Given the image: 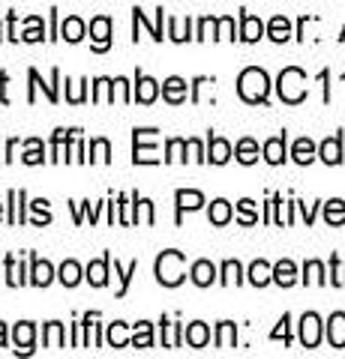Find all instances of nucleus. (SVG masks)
<instances>
[{"label":"nucleus","instance_id":"30","mask_svg":"<svg viewBox=\"0 0 345 359\" xmlns=\"http://www.w3.org/2000/svg\"><path fill=\"white\" fill-rule=\"evenodd\" d=\"M325 219H327V224H342L345 222V201H339V198L327 201L325 204Z\"/></svg>","mask_w":345,"mask_h":359},{"label":"nucleus","instance_id":"15","mask_svg":"<svg viewBox=\"0 0 345 359\" xmlns=\"http://www.w3.org/2000/svg\"><path fill=\"white\" fill-rule=\"evenodd\" d=\"M264 159L271 165H282L285 162V132L276 135V138L264 141Z\"/></svg>","mask_w":345,"mask_h":359},{"label":"nucleus","instance_id":"8","mask_svg":"<svg viewBox=\"0 0 345 359\" xmlns=\"http://www.w3.org/2000/svg\"><path fill=\"white\" fill-rule=\"evenodd\" d=\"M207 159L214 165H226L231 159V144L226 138H216V135H210L207 141Z\"/></svg>","mask_w":345,"mask_h":359},{"label":"nucleus","instance_id":"3","mask_svg":"<svg viewBox=\"0 0 345 359\" xmlns=\"http://www.w3.org/2000/svg\"><path fill=\"white\" fill-rule=\"evenodd\" d=\"M183 266H186V257H183V252H174V249H169V252H162L160 257H157V278H160V285H165V287H177L183 282Z\"/></svg>","mask_w":345,"mask_h":359},{"label":"nucleus","instance_id":"24","mask_svg":"<svg viewBox=\"0 0 345 359\" xmlns=\"http://www.w3.org/2000/svg\"><path fill=\"white\" fill-rule=\"evenodd\" d=\"M249 282H252L255 287H264L267 282H273V266L267 264V261H255V264L249 266Z\"/></svg>","mask_w":345,"mask_h":359},{"label":"nucleus","instance_id":"41","mask_svg":"<svg viewBox=\"0 0 345 359\" xmlns=\"http://www.w3.org/2000/svg\"><path fill=\"white\" fill-rule=\"evenodd\" d=\"M216 25H219V18H202L198 21L195 39H216Z\"/></svg>","mask_w":345,"mask_h":359},{"label":"nucleus","instance_id":"52","mask_svg":"<svg viewBox=\"0 0 345 359\" xmlns=\"http://www.w3.org/2000/svg\"><path fill=\"white\" fill-rule=\"evenodd\" d=\"M117 210H120V224H132V216H129V204H126V195H120V201H117Z\"/></svg>","mask_w":345,"mask_h":359},{"label":"nucleus","instance_id":"7","mask_svg":"<svg viewBox=\"0 0 345 359\" xmlns=\"http://www.w3.org/2000/svg\"><path fill=\"white\" fill-rule=\"evenodd\" d=\"M264 36V25H261V18H255L249 13H243L240 15V39L243 42H259Z\"/></svg>","mask_w":345,"mask_h":359},{"label":"nucleus","instance_id":"14","mask_svg":"<svg viewBox=\"0 0 345 359\" xmlns=\"http://www.w3.org/2000/svg\"><path fill=\"white\" fill-rule=\"evenodd\" d=\"M327 341L333 347H345V314L342 311L330 314V320H327Z\"/></svg>","mask_w":345,"mask_h":359},{"label":"nucleus","instance_id":"37","mask_svg":"<svg viewBox=\"0 0 345 359\" xmlns=\"http://www.w3.org/2000/svg\"><path fill=\"white\" fill-rule=\"evenodd\" d=\"M132 344H136V347H150V344H153V332H150V323H148V320L136 323V335H132Z\"/></svg>","mask_w":345,"mask_h":359},{"label":"nucleus","instance_id":"23","mask_svg":"<svg viewBox=\"0 0 345 359\" xmlns=\"http://www.w3.org/2000/svg\"><path fill=\"white\" fill-rule=\"evenodd\" d=\"M60 36L66 39V42H82L84 39V21L82 18H75V15H70L60 25Z\"/></svg>","mask_w":345,"mask_h":359},{"label":"nucleus","instance_id":"10","mask_svg":"<svg viewBox=\"0 0 345 359\" xmlns=\"http://www.w3.org/2000/svg\"><path fill=\"white\" fill-rule=\"evenodd\" d=\"M162 96L169 99L171 105H181L186 99V81H183V78H177V75L165 78V81H162Z\"/></svg>","mask_w":345,"mask_h":359},{"label":"nucleus","instance_id":"4","mask_svg":"<svg viewBox=\"0 0 345 359\" xmlns=\"http://www.w3.org/2000/svg\"><path fill=\"white\" fill-rule=\"evenodd\" d=\"M150 132L153 129H136V135H132V141H136V156H132V162H136V165H153V162H160L157 147H153V144H144Z\"/></svg>","mask_w":345,"mask_h":359},{"label":"nucleus","instance_id":"17","mask_svg":"<svg viewBox=\"0 0 345 359\" xmlns=\"http://www.w3.org/2000/svg\"><path fill=\"white\" fill-rule=\"evenodd\" d=\"M183 339L189 341V347H204V344L210 341V330H207V323H202V320L189 323L186 332H183Z\"/></svg>","mask_w":345,"mask_h":359},{"label":"nucleus","instance_id":"2","mask_svg":"<svg viewBox=\"0 0 345 359\" xmlns=\"http://www.w3.org/2000/svg\"><path fill=\"white\" fill-rule=\"evenodd\" d=\"M276 90H280V99L288 105H297L306 99V75L297 66H288V69L280 72V81H276Z\"/></svg>","mask_w":345,"mask_h":359},{"label":"nucleus","instance_id":"29","mask_svg":"<svg viewBox=\"0 0 345 359\" xmlns=\"http://www.w3.org/2000/svg\"><path fill=\"white\" fill-rule=\"evenodd\" d=\"M42 344L46 347H63V323L51 320L46 330H42Z\"/></svg>","mask_w":345,"mask_h":359},{"label":"nucleus","instance_id":"33","mask_svg":"<svg viewBox=\"0 0 345 359\" xmlns=\"http://www.w3.org/2000/svg\"><path fill=\"white\" fill-rule=\"evenodd\" d=\"M231 219V204H228V201H214V204H210V222H214V224H226Z\"/></svg>","mask_w":345,"mask_h":359},{"label":"nucleus","instance_id":"1","mask_svg":"<svg viewBox=\"0 0 345 359\" xmlns=\"http://www.w3.org/2000/svg\"><path fill=\"white\" fill-rule=\"evenodd\" d=\"M237 93L240 99H247V102H267V93H271V78H267L264 69L259 66H249V69H243L240 78H237Z\"/></svg>","mask_w":345,"mask_h":359},{"label":"nucleus","instance_id":"35","mask_svg":"<svg viewBox=\"0 0 345 359\" xmlns=\"http://www.w3.org/2000/svg\"><path fill=\"white\" fill-rule=\"evenodd\" d=\"M243 269H240V264L237 261H226L222 264V285H240L243 282Z\"/></svg>","mask_w":345,"mask_h":359},{"label":"nucleus","instance_id":"13","mask_svg":"<svg viewBox=\"0 0 345 359\" xmlns=\"http://www.w3.org/2000/svg\"><path fill=\"white\" fill-rule=\"evenodd\" d=\"M174 201H177V219H181L183 210H198V207H202L204 204V195L195 192V189H181V192L174 195Z\"/></svg>","mask_w":345,"mask_h":359},{"label":"nucleus","instance_id":"12","mask_svg":"<svg viewBox=\"0 0 345 359\" xmlns=\"http://www.w3.org/2000/svg\"><path fill=\"white\" fill-rule=\"evenodd\" d=\"M33 335H37V330H33V323H18V327L13 330V339H15V353H30L33 351Z\"/></svg>","mask_w":345,"mask_h":359},{"label":"nucleus","instance_id":"22","mask_svg":"<svg viewBox=\"0 0 345 359\" xmlns=\"http://www.w3.org/2000/svg\"><path fill=\"white\" fill-rule=\"evenodd\" d=\"M267 36H271L273 42H285L288 36H292V21H288L285 15L271 18V25H267Z\"/></svg>","mask_w":345,"mask_h":359},{"label":"nucleus","instance_id":"25","mask_svg":"<svg viewBox=\"0 0 345 359\" xmlns=\"http://www.w3.org/2000/svg\"><path fill=\"white\" fill-rule=\"evenodd\" d=\"M21 204H25V192H21V189L15 192V189H13V192H9V224H21V222H25V207H21Z\"/></svg>","mask_w":345,"mask_h":359},{"label":"nucleus","instance_id":"59","mask_svg":"<svg viewBox=\"0 0 345 359\" xmlns=\"http://www.w3.org/2000/svg\"><path fill=\"white\" fill-rule=\"evenodd\" d=\"M339 39H345V27H342V36H339Z\"/></svg>","mask_w":345,"mask_h":359},{"label":"nucleus","instance_id":"50","mask_svg":"<svg viewBox=\"0 0 345 359\" xmlns=\"http://www.w3.org/2000/svg\"><path fill=\"white\" fill-rule=\"evenodd\" d=\"M82 138H79V132L72 135V144H70V162H84V156H82Z\"/></svg>","mask_w":345,"mask_h":359},{"label":"nucleus","instance_id":"27","mask_svg":"<svg viewBox=\"0 0 345 359\" xmlns=\"http://www.w3.org/2000/svg\"><path fill=\"white\" fill-rule=\"evenodd\" d=\"M237 341V327L231 320H222L216 327V347H235Z\"/></svg>","mask_w":345,"mask_h":359},{"label":"nucleus","instance_id":"51","mask_svg":"<svg viewBox=\"0 0 345 359\" xmlns=\"http://www.w3.org/2000/svg\"><path fill=\"white\" fill-rule=\"evenodd\" d=\"M186 147H189V153H193V159H195V162H207V156H204V147H202V141L189 138V141H186Z\"/></svg>","mask_w":345,"mask_h":359},{"label":"nucleus","instance_id":"11","mask_svg":"<svg viewBox=\"0 0 345 359\" xmlns=\"http://www.w3.org/2000/svg\"><path fill=\"white\" fill-rule=\"evenodd\" d=\"M318 156H321V159H325L327 165H339V162H342V135H333V138L321 141Z\"/></svg>","mask_w":345,"mask_h":359},{"label":"nucleus","instance_id":"46","mask_svg":"<svg viewBox=\"0 0 345 359\" xmlns=\"http://www.w3.org/2000/svg\"><path fill=\"white\" fill-rule=\"evenodd\" d=\"M162 327H165V344H169V347H177V344H181V323L162 320Z\"/></svg>","mask_w":345,"mask_h":359},{"label":"nucleus","instance_id":"56","mask_svg":"<svg viewBox=\"0 0 345 359\" xmlns=\"http://www.w3.org/2000/svg\"><path fill=\"white\" fill-rule=\"evenodd\" d=\"M15 150H18V141L13 138V141H9V147H6V162H13V156H15Z\"/></svg>","mask_w":345,"mask_h":359},{"label":"nucleus","instance_id":"16","mask_svg":"<svg viewBox=\"0 0 345 359\" xmlns=\"http://www.w3.org/2000/svg\"><path fill=\"white\" fill-rule=\"evenodd\" d=\"M54 278V269L48 261H39V257H33V269H30V282L37 287H48Z\"/></svg>","mask_w":345,"mask_h":359},{"label":"nucleus","instance_id":"19","mask_svg":"<svg viewBox=\"0 0 345 359\" xmlns=\"http://www.w3.org/2000/svg\"><path fill=\"white\" fill-rule=\"evenodd\" d=\"M214 278H216V266L210 264V261H195V264H193V282H195L198 287L214 285Z\"/></svg>","mask_w":345,"mask_h":359},{"label":"nucleus","instance_id":"42","mask_svg":"<svg viewBox=\"0 0 345 359\" xmlns=\"http://www.w3.org/2000/svg\"><path fill=\"white\" fill-rule=\"evenodd\" d=\"M6 282L13 285V287H18V285H25V276H21V266L15 264V257L9 255L6 257Z\"/></svg>","mask_w":345,"mask_h":359},{"label":"nucleus","instance_id":"38","mask_svg":"<svg viewBox=\"0 0 345 359\" xmlns=\"http://www.w3.org/2000/svg\"><path fill=\"white\" fill-rule=\"evenodd\" d=\"M111 159V147H108V141L105 138H96L91 144V162H108Z\"/></svg>","mask_w":345,"mask_h":359},{"label":"nucleus","instance_id":"55","mask_svg":"<svg viewBox=\"0 0 345 359\" xmlns=\"http://www.w3.org/2000/svg\"><path fill=\"white\" fill-rule=\"evenodd\" d=\"M300 210H304V219H306V224H313V219H315V207H306V204H300Z\"/></svg>","mask_w":345,"mask_h":359},{"label":"nucleus","instance_id":"34","mask_svg":"<svg viewBox=\"0 0 345 359\" xmlns=\"http://www.w3.org/2000/svg\"><path fill=\"white\" fill-rule=\"evenodd\" d=\"M169 36L174 42H183V39H193L189 36V18H169Z\"/></svg>","mask_w":345,"mask_h":359},{"label":"nucleus","instance_id":"44","mask_svg":"<svg viewBox=\"0 0 345 359\" xmlns=\"http://www.w3.org/2000/svg\"><path fill=\"white\" fill-rule=\"evenodd\" d=\"M21 159H25L27 165H39L42 159H46V156H42V144H39L37 138H33V141H27V153L21 156Z\"/></svg>","mask_w":345,"mask_h":359},{"label":"nucleus","instance_id":"20","mask_svg":"<svg viewBox=\"0 0 345 359\" xmlns=\"http://www.w3.org/2000/svg\"><path fill=\"white\" fill-rule=\"evenodd\" d=\"M273 282L282 285V287H292L297 282V266L292 261H280L273 266Z\"/></svg>","mask_w":345,"mask_h":359},{"label":"nucleus","instance_id":"39","mask_svg":"<svg viewBox=\"0 0 345 359\" xmlns=\"http://www.w3.org/2000/svg\"><path fill=\"white\" fill-rule=\"evenodd\" d=\"M105 96L115 102V90H111V81H108V78H96V81H93V102H103Z\"/></svg>","mask_w":345,"mask_h":359},{"label":"nucleus","instance_id":"45","mask_svg":"<svg viewBox=\"0 0 345 359\" xmlns=\"http://www.w3.org/2000/svg\"><path fill=\"white\" fill-rule=\"evenodd\" d=\"M25 42H39L42 39V18H27V30L25 36H21Z\"/></svg>","mask_w":345,"mask_h":359},{"label":"nucleus","instance_id":"40","mask_svg":"<svg viewBox=\"0 0 345 359\" xmlns=\"http://www.w3.org/2000/svg\"><path fill=\"white\" fill-rule=\"evenodd\" d=\"M237 210H240V224H255V222H259V212H255V201L243 198L240 204H237Z\"/></svg>","mask_w":345,"mask_h":359},{"label":"nucleus","instance_id":"5","mask_svg":"<svg viewBox=\"0 0 345 359\" xmlns=\"http://www.w3.org/2000/svg\"><path fill=\"white\" fill-rule=\"evenodd\" d=\"M300 341L304 347H318L321 341V320L315 311H306L304 318H300Z\"/></svg>","mask_w":345,"mask_h":359},{"label":"nucleus","instance_id":"9","mask_svg":"<svg viewBox=\"0 0 345 359\" xmlns=\"http://www.w3.org/2000/svg\"><path fill=\"white\" fill-rule=\"evenodd\" d=\"M138 87H136V93H132V99H138L141 105H150L153 99H157V93H160V84L153 81V78H148V75H141L138 72V81H136Z\"/></svg>","mask_w":345,"mask_h":359},{"label":"nucleus","instance_id":"47","mask_svg":"<svg viewBox=\"0 0 345 359\" xmlns=\"http://www.w3.org/2000/svg\"><path fill=\"white\" fill-rule=\"evenodd\" d=\"M216 39H235V18H219L216 25Z\"/></svg>","mask_w":345,"mask_h":359},{"label":"nucleus","instance_id":"36","mask_svg":"<svg viewBox=\"0 0 345 359\" xmlns=\"http://www.w3.org/2000/svg\"><path fill=\"white\" fill-rule=\"evenodd\" d=\"M136 269H138V261H132L126 269H120V264L115 261V276L120 278V290H117V297H124V294H126V287H129V278L136 276Z\"/></svg>","mask_w":345,"mask_h":359},{"label":"nucleus","instance_id":"54","mask_svg":"<svg viewBox=\"0 0 345 359\" xmlns=\"http://www.w3.org/2000/svg\"><path fill=\"white\" fill-rule=\"evenodd\" d=\"M153 39L162 42V6L157 9V27H153Z\"/></svg>","mask_w":345,"mask_h":359},{"label":"nucleus","instance_id":"48","mask_svg":"<svg viewBox=\"0 0 345 359\" xmlns=\"http://www.w3.org/2000/svg\"><path fill=\"white\" fill-rule=\"evenodd\" d=\"M30 207H33V212H37V224H48V222H51V212H48V201H42V198H39V201H33Z\"/></svg>","mask_w":345,"mask_h":359},{"label":"nucleus","instance_id":"32","mask_svg":"<svg viewBox=\"0 0 345 359\" xmlns=\"http://www.w3.org/2000/svg\"><path fill=\"white\" fill-rule=\"evenodd\" d=\"M108 344H111V347H126V344H129L126 323H120V320L111 323V327H108Z\"/></svg>","mask_w":345,"mask_h":359},{"label":"nucleus","instance_id":"49","mask_svg":"<svg viewBox=\"0 0 345 359\" xmlns=\"http://www.w3.org/2000/svg\"><path fill=\"white\" fill-rule=\"evenodd\" d=\"M288 323H292V318H288V314H282L280 327H276V330L271 332V339H282V341H292V332H288Z\"/></svg>","mask_w":345,"mask_h":359},{"label":"nucleus","instance_id":"57","mask_svg":"<svg viewBox=\"0 0 345 359\" xmlns=\"http://www.w3.org/2000/svg\"><path fill=\"white\" fill-rule=\"evenodd\" d=\"M6 344V323H0V347Z\"/></svg>","mask_w":345,"mask_h":359},{"label":"nucleus","instance_id":"28","mask_svg":"<svg viewBox=\"0 0 345 359\" xmlns=\"http://www.w3.org/2000/svg\"><path fill=\"white\" fill-rule=\"evenodd\" d=\"M58 278H60V282H63L66 287H75V285H79V282H82V266H79V264H75V261H66V264L60 266V273H58Z\"/></svg>","mask_w":345,"mask_h":359},{"label":"nucleus","instance_id":"31","mask_svg":"<svg viewBox=\"0 0 345 359\" xmlns=\"http://www.w3.org/2000/svg\"><path fill=\"white\" fill-rule=\"evenodd\" d=\"M304 282H306V285H325V282H327L321 261H309V264L304 266Z\"/></svg>","mask_w":345,"mask_h":359},{"label":"nucleus","instance_id":"6","mask_svg":"<svg viewBox=\"0 0 345 359\" xmlns=\"http://www.w3.org/2000/svg\"><path fill=\"white\" fill-rule=\"evenodd\" d=\"M91 36H93V51H105L111 45V18L99 15L91 21Z\"/></svg>","mask_w":345,"mask_h":359},{"label":"nucleus","instance_id":"43","mask_svg":"<svg viewBox=\"0 0 345 359\" xmlns=\"http://www.w3.org/2000/svg\"><path fill=\"white\" fill-rule=\"evenodd\" d=\"M189 147H186V141L183 138H171L169 141V156H165V162H177V159H186V153Z\"/></svg>","mask_w":345,"mask_h":359},{"label":"nucleus","instance_id":"21","mask_svg":"<svg viewBox=\"0 0 345 359\" xmlns=\"http://www.w3.org/2000/svg\"><path fill=\"white\" fill-rule=\"evenodd\" d=\"M292 159L297 165H309V162L315 159V144L309 141V138H297L294 147H292Z\"/></svg>","mask_w":345,"mask_h":359},{"label":"nucleus","instance_id":"18","mask_svg":"<svg viewBox=\"0 0 345 359\" xmlns=\"http://www.w3.org/2000/svg\"><path fill=\"white\" fill-rule=\"evenodd\" d=\"M108 264H111V255H105L103 261H93L91 266H87V282H91L93 287H103L108 282Z\"/></svg>","mask_w":345,"mask_h":359},{"label":"nucleus","instance_id":"53","mask_svg":"<svg viewBox=\"0 0 345 359\" xmlns=\"http://www.w3.org/2000/svg\"><path fill=\"white\" fill-rule=\"evenodd\" d=\"M66 84H70V81H66ZM79 84H82V81H79ZM79 84H70V102H82V99H84V90H82Z\"/></svg>","mask_w":345,"mask_h":359},{"label":"nucleus","instance_id":"26","mask_svg":"<svg viewBox=\"0 0 345 359\" xmlns=\"http://www.w3.org/2000/svg\"><path fill=\"white\" fill-rule=\"evenodd\" d=\"M235 156H237V162H243V165H252L255 159H259V144H255L252 138H243V141H237Z\"/></svg>","mask_w":345,"mask_h":359},{"label":"nucleus","instance_id":"58","mask_svg":"<svg viewBox=\"0 0 345 359\" xmlns=\"http://www.w3.org/2000/svg\"><path fill=\"white\" fill-rule=\"evenodd\" d=\"M0 216H4V204H0Z\"/></svg>","mask_w":345,"mask_h":359}]
</instances>
